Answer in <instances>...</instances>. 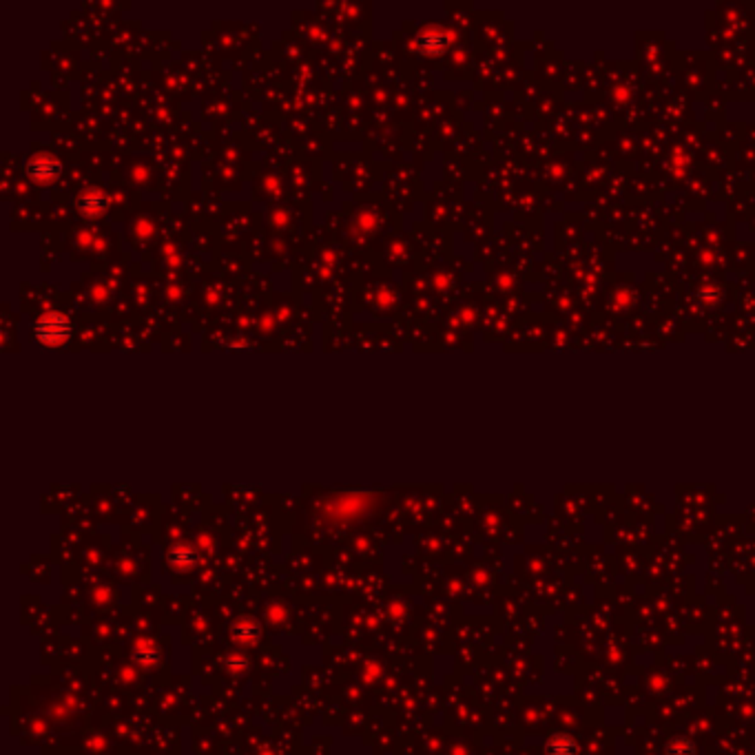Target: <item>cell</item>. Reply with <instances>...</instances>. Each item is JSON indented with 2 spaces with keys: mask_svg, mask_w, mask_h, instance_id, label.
<instances>
[{
  "mask_svg": "<svg viewBox=\"0 0 755 755\" xmlns=\"http://www.w3.org/2000/svg\"><path fill=\"white\" fill-rule=\"evenodd\" d=\"M69 335H71L69 321L55 313L41 317L33 326V337L45 346H60L69 339Z\"/></svg>",
  "mask_w": 755,
  "mask_h": 755,
  "instance_id": "cell-1",
  "label": "cell"
},
{
  "mask_svg": "<svg viewBox=\"0 0 755 755\" xmlns=\"http://www.w3.org/2000/svg\"><path fill=\"white\" fill-rule=\"evenodd\" d=\"M60 162H58L55 158H49V156H38V158H31L29 164H27V173L33 178V180H55L58 176H60Z\"/></svg>",
  "mask_w": 755,
  "mask_h": 755,
  "instance_id": "cell-2",
  "label": "cell"
},
{
  "mask_svg": "<svg viewBox=\"0 0 755 755\" xmlns=\"http://www.w3.org/2000/svg\"><path fill=\"white\" fill-rule=\"evenodd\" d=\"M105 198L100 196V193H85V196H80V200H78V208H80V213H82V215H91V218H95V215H100V213L105 210Z\"/></svg>",
  "mask_w": 755,
  "mask_h": 755,
  "instance_id": "cell-3",
  "label": "cell"
},
{
  "mask_svg": "<svg viewBox=\"0 0 755 755\" xmlns=\"http://www.w3.org/2000/svg\"><path fill=\"white\" fill-rule=\"evenodd\" d=\"M445 43H448V36H445V33H432V31H428V33H421V36H419V45H421L425 51H437V49H441Z\"/></svg>",
  "mask_w": 755,
  "mask_h": 755,
  "instance_id": "cell-4",
  "label": "cell"
}]
</instances>
